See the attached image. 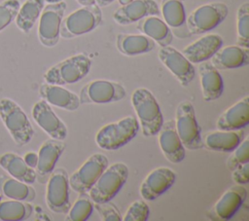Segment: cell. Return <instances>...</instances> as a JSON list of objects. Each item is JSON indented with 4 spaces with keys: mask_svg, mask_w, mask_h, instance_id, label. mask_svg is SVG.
Masks as SVG:
<instances>
[{
    "mask_svg": "<svg viewBox=\"0 0 249 221\" xmlns=\"http://www.w3.org/2000/svg\"><path fill=\"white\" fill-rule=\"evenodd\" d=\"M131 103L139 119L142 134L147 137L158 134L164 121L154 94L146 88H138L132 92Z\"/></svg>",
    "mask_w": 249,
    "mask_h": 221,
    "instance_id": "6da1fadb",
    "label": "cell"
},
{
    "mask_svg": "<svg viewBox=\"0 0 249 221\" xmlns=\"http://www.w3.org/2000/svg\"><path fill=\"white\" fill-rule=\"evenodd\" d=\"M0 118L17 145L24 146L31 141L34 135L33 127L17 102L8 97L0 99Z\"/></svg>",
    "mask_w": 249,
    "mask_h": 221,
    "instance_id": "7a4b0ae2",
    "label": "cell"
},
{
    "mask_svg": "<svg viewBox=\"0 0 249 221\" xmlns=\"http://www.w3.org/2000/svg\"><path fill=\"white\" fill-rule=\"evenodd\" d=\"M140 129L134 116H126L103 126L95 134L97 146L103 150H117L135 137Z\"/></svg>",
    "mask_w": 249,
    "mask_h": 221,
    "instance_id": "3957f363",
    "label": "cell"
},
{
    "mask_svg": "<svg viewBox=\"0 0 249 221\" xmlns=\"http://www.w3.org/2000/svg\"><path fill=\"white\" fill-rule=\"evenodd\" d=\"M128 177V167L124 163L108 165L90 190L88 192L93 203L111 201L124 185Z\"/></svg>",
    "mask_w": 249,
    "mask_h": 221,
    "instance_id": "277c9868",
    "label": "cell"
},
{
    "mask_svg": "<svg viewBox=\"0 0 249 221\" xmlns=\"http://www.w3.org/2000/svg\"><path fill=\"white\" fill-rule=\"evenodd\" d=\"M91 61L84 54H78L54 64L44 74L46 83L69 85L82 80L89 71Z\"/></svg>",
    "mask_w": 249,
    "mask_h": 221,
    "instance_id": "5b68a950",
    "label": "cell"
},
{
    "mask_svg": "<svg viewBox=\"0 0 249 221\" xmlns=\"http://www.w3.org/2000/svg\"><path fill=\"white\" fill-rule=\"evenodd\" d=\"M102 20V12L96 4L84 6L67 17L60 24V36L64 39L74 38L95 29Z\"/></svg>",
    "mask_w": 249,
    "mask_h": 221,
    "instance_id": "8992f818",
    "label": "cell"
},
{
    "mask_svg": "<svg viewBox=\"0 0 249 221\" xmlns=\"http://www.w3.org/2000/svg\"><path fill=\"white\" fill-rule=\"evenodd\" d=\"M175 128L183 146L189 150L203 147L200 128L196 121L193 104L189 100L181 101L175 112Z\"/></svg>",
    "mask_w": 249,
    "mask_h": 221,
    "instance_id": "52a82bcc",
    "label": "cell"
},
{
    "mask_svg": "<svg viewBox=\"0 0 249 221\" xmlns=\"http://www.w3.org/2000/svg\"><path fill=\"white\" fill-rule=\"evenodd\" d=\"M225 3L213 2L195 9L187 18L186 25L190 35L202 34L218 26L228 16Z\"/></svg>",
    "mask_w": 249,
    "mask_h": 221,
    "instance_id": "ba28073f",
    "label": "cell"
},
{
    "mask_svg": "<svg viewBox=\"0 0 249 221\" xmlns=\"http://www.w3.org/2000/svg\"><path fill=\"white\" fill-rule=\"evenodd\" d=\"M125 94L124 87L118 82L93 80L81 89L79 99L81 104L112 103L122 100Z\"/></svg>",
    "mask_w": 249,
    "mask_h": 221,
    "instance_id": "9c48e42d",
    "label": "cell"
},
{
    "mask_svg": "<svg viewBox=\"0 0 249 221\" xmlns=\"http://www.w3.org/2000/svg\"><path fill=\"white\" fill-rule=\"evenodd\" d=\"M107 157L100 153L89 156L69 177V188L76 193H88L104 169L108 166Z\"/></svg>",
    "mask_w": 249,
    "mask_h": 221,
    "instance_id": "30bf717a",
    "label": "cell"
},
{
    "mask_svg": "<svg viewBox=\"0 0 249 221\" xmlns=\"http://www.w3.org/2000/svg\"><path fill=\"white\" fill-rule=\"evenodd\" d=\"M46 203L55 213H67L70 208L69 176L65 168H53L47 182Z\"/></svg>",
    "mask_w": 249,
    "mask_h": 221,
    "instance_id": "8fae6325",
    "label": "cell"
},
{
    "mask_svg": "<svg viewBox=\"0 0 249 221\" xmlns=\"http://www.w3.org/2000/svg\"><path fill=\"white\" fill-rule=\"evenodd\" d=\"M66 3H49L44 7L39 19L38 38L42 45L53 47L57 44L60 37V24L63 18Z\"/></svg>",
    "mask_w": 249,
    "mask_h": 221,
    "instance_id": "7c38bea8",
    "label": "cell"
},
{
    "mask_svg": "<svg viewBox=\"0 0 249 221\" xmlns=\"http://www.w3.org/2000/svg\"><path fill=\"white\" fill-rule=\"evenodd\" d=\"M158 56L161 63L173 74L183 87H187L194 80L196 70L181 52L171 46L160 47Z\"/></svg>",
    "mask_w": 249,
    "mask_h": 221,
    "instance_id": "4fadbf2b",
    "label": "cell"
},
{
    "mask_svg": "<svg viewBox=\"0 0 249 221\" xmlns=\"http://www.w3.org/2000/svg\"><path fill=\"white\" fill-rule=\"evenodd\" d=\"M32 118L35 123L53 139L64 140L67 136L66 125L57 117L51 105L44 99L37 101L32 107Z\"/></svg>",
    "mask_w": 249,
    "mask_h": 221,
    "instance_id": "5bb4252c",
    "label": "cell"
},
{
    "mask_svg": "<svg viewBox=\"0 0 249 221\" xmlns=\"http://www.w3.org/2000/svg\"><path fill=\"white\" fill-rule=\"evenodd\" d=\"M175 172L166 166L150 171L140 185V195L145 201H154L165 193L175 182Z\"/></svg>",
    "mask_w": 249,
    "mask_h": 221,
    "instance_id": "9a60e30c",
    "label": "cell"
},
{
    "mask_svg": "<svg viewBox=\"0 0 249 221\" xmlns=\"http://www.w3.org/2000/svg\"><path fill=\"white\" fill-rule=\"evenodd\" d=\"M247 196L244 186L237 184L229 188L211 209V217L217 220H229L240 208Z\"/></svg>",
    "mask_w": 249,
    "mask_h": 221,
    "instance_id": "2e32d148",
    "label": "cell"
},
{
    "mask_svg": "<svg viewBox=\"0 0 249 221\" xmlns=\"http://www.w3.org/2000/svg\"><path fill=\"white\" fill-rule=\"evenodd\" d=\"M159 14L160 8L155 0H132L117 9L113 14V18L119 24L127 25L146 17Z\"/></svg>",
    "mask_w": 249,
    "mask_h": 221,
    "instance_id": "e0dca14e",
    "label": "cell"
},
{
    "mask_svg": "<svg viewBox=\"0 0 249 221\" xmlns=\"http://www.w3.org/2000/svg\"><path fill=\"white\" fill-rule=\"evenodd\" d=\"M158 133L159 144L164 157L173 164L181 163L185 158L186 148L179 138L174 120L163 122Z\"/></svg>",
    "mask_w": 249,
    "mask_h": 221,
    "instance_id": "ac0fdd59",
    "label": "cell"
},
{
    "mask_svg": "<svg viewBox=\"0 0 249 221\" xmlns=\"http://www.w3.org/2000/svg\"><path fill=\"white\" fill-rule=\"evenodd\" d=\"M222 45L223 39L220 35L207 34L185 47L181 53L190 62L200 63L210 59Z\"/></svg>",
    "mask_w": 249,
    "mask_h": 221,
    "instance_id": "d6986e66",
    "label": "cell"
},
{
    "mask_svg": "<svg viewBox=\"0 0 249 221\" xmlns=\"http://www.w3.org/2000/svg\"><path fill=\"white\" fill-rule=\"evenodd\" d=\"M39 95L50 105L67 111H75L81 104L78 94L59 85L42 84L39 88Z\"/></svg>",
    "mask_w": 249,
    "mask_h": 221,
    "instance_id": "ffe728a7",
    "label": "cell"
},
{
    "mask_svg": "<svg viewBox=\"0 0 249 221\" xmlns=\"http://www.w3.org/2000/svg\"><path fill=\"white\" fill-rule=\"evenodd\" d=\"M249 124V96H245L230 106L217 120L216 126L221 130L240 129Z\"/></svg>",
    "mask_w": 249,
    "mask_h": 221,
    "instance_id": "44dd1931",
    "label": "cell"
},
{
    "mask_svg": "<svg viewBox=\"0 0 249 221\" xmlns=\"http://www.w3.org/2000/svg\"><path fill=\"white\" fill-rule=\"evenodd\" d=\"M246 136L242 129L234 130H213L202 137L203 147L217 152H231Z\"/></svg>",
    "mask_w": 249,
    "mask_h": 221,
    "instance_id": "7402d4cb",
    "label": "cell"
},
{
    "mask_svg": "<svg viewBox=\"0 0 249 221\" xmlns=\"http://www.w3.org/2000/svg\"><path fill=\"white\" fill-rule=\"evenodd\" d=\"M198 72L203 100L209 102L218 99L224 92V83L218 69L206 60L199 63Z\"/></svg>",
    "mask_w": 249,
    "mask_h": 221,
    "instance_id": "603a6c76",
    "label": "cell"
},
{
    "mask_svg": "<svg viewBox=\"0 0 249 221\" xmlns=\"http://www.w3.org/2000/svg\"><path fill=\"white\" fill-rule=\"evenodd\" d=\"M210 59V62L218 70L239 68L248 64L249 50L238 45L221 47Z\"/></svg>",
    "mask_w": 249,
    "mask_h": 221,
    "instance_id": "cb8c5ba5",
    "label": "cell"
},
{
    "mask_svg": "<svg viewBox=\"0 0 249 221\" xmlns=\"http://www.w3.org/2000/svg\"><path fill=\"white\" fill-rule=\"evenodd\" d=\"M63 140L48 139L40 147L38 152V162L36 166V174L40 177H47L53 170L56 162L65 150Z\"/></svg>",
    "mask_w": 249,
    "mask_h": 221,
    "instance_id": "d4e9b609",
    "label": "cell"
},
{
    "mask_svg": "<svg viewBox=\"0 0 249 221\" xmlns=\"http://www.w3.org/2000/svg\"><path fill=\"white\" fill-rule=\"evenodd\" d=\"M0 166L4 168L12 177L27 183L33 184L37 174L34 168L30 167L23 158L16 153L8 152L0 156Z\"/></svg>",
    "mask_w": 249,
    "mask_h": 221,
    "instance_id": "484cf974",
    "label": "cell"
},
{
    "mask_svg": "<svg viewBox=\"0 0 249 221\" xmlns=\"http://www.w3.org/2000/svg\"><path fill=\"white\" fill-rule=\"evenodd\" d=\"M161 13L164 22L180 38L190 35L186 25V14L181 0H163Z\"/></svg>",
    "mask_w": 249,
    "mask_h": 221,
    "instance_id": "4316f807",
    "label": "cell"
},
{
    "mask_svg": "<svg viewBox=\"0 0 249 221\" xmlns=\"http://www.w3.org/2000/svg\"><path fill=\"white\" fill-rule=\"evenodd\" d=\"M137 28L160 47L169 46L172 42L173 34L171 29L158 17L149 16L138 20Z\"/></svg>",
    "mask_w": 249,
    "mask_h": 221,
    "instance_id": "83f0119b",
    "label": "cell"
},
{
    "mask_svg": "<svg viewBox=\"0 0 249 221\" xmlns=\"http://www.w3.org/2000/svg\"><path fill=\"white\" fill-rule=\"evenodd\" d=\"M156 42L147 35L123 34L117 36V48L125 55H137L151 52L155 48Z\"/></svg>",
    "mask_w": 249,
    "mask_h": 221,
    "instance_id": "f1b7e54d",
    "label": "cell"
},
{
    "mask_svg": "<svg viewBox=\"0 0 249 221\" xmlns=\"http://www.w3.org/2000/svg\"><path fill=\"white\" fill-rule=\"evenodd\" d=\"M45 0H26L19 7L18 15L15 18L17 26L22 32H29L34 26L37 19L45 7Z\"/></svg>",
    "mask_w": 249,
    "mask_h": 221,
    "instance_id": "f546056e",
    "label": "cell"
},
{
    "mask_svg": "<svg viewBox=\"0 0 249 221\" xmlns=\"http://www.w3.org/2000/svg\"><path fill=\"white\" fill-rule=\"evenodd\" d=\"M33 206L28 202L22 201H4L0 202V220L18 221L30 217Z\"/></svg>",
    "mask_w": 249,
    "mask_h": 221,
    "instance_id": "4dcf8cb0",
    "label": "cell"
},
{
    "mask_svg": "<svg viewBox=\"0 0 249 221\" xmlns=\"http://www.w3.org/2000/svg\"><path fill=\"white\" fill-rule=\"evenodd\" d=\"M2 191L11 200L32 202L36 197V192L32 186L21 182L16 178H7L2 184Z\"/></svg>",
    "mask_w": 249,
    "mask_h": 221,
    "instance_id": "1f68e13d",
    "label": "cell"
},
{
    "mask_svg": "<svg viewBox=\"0 0 249 221\" xmlns=\"http://www.w3.org/2000/svg\"><path fill=\"white\" fill-rule=\"evenodd\" d=\"M93 210V202L87 193H80L74 204L70 206L66 216L67 221H86Z\"/></svg>",
    "mask_w": 249,
    "mask_h": 221,
    "instance_id": "d6a6232c",
    "label": "cell"
},
{
    "mask_svg": "<svg viewBox=\"0 0 249 221\" xmlns=\"http://www.w3.org/2000/svg\"><path fill=\"white\" fill-rule=\"evenodd\" d=\"M236 45L248 48L249 46V3L244 2L236 13Z\"/></svg>",
    "mask_w": 249,
    "mask_h": 221,
    "instance_id": "836d02e7",
    "label": "cell"
},
{
    "mask_svg": "<svg viewBox=\"0 0 249 221\" xmlns=\"http://www.w3.org/2000/svg\"><path fill=\"white\" fill-rule=\"evenodd\" d=\"M231 152L227 160V166L231 170L239 165L249 163V137L245 136Z\"/></svg>",
    "mask_w": 249,
    "mask_h": 221,
    "instance_id": "e575fe53",
    "label": "cell"
},
{
    "mask_svg": "<svg viewBox=\"0 0 249 221\" xmlns=\"http://www.w3.org/2000/svg\"><path fill=\"white\" fill-rule=\"evenodd\" d=\"M19 7L18 0H5L0 3V32L16 18Z\"/></svg>",
    "mask_w": 249,
    "mask_h": 221,
    "instance_id": "d590c367",
    "label": "cell"
},
{
    "mask_svg": "<svg viewBox=\"0 0 249 221\" xmlns=\"http://www.w3.org/2000/svg\"><path fill=\"white\" fill-rule=\"evenodd\" d=\"M150 209L146 202L135 201L127 208L123 221H146L149 218Z\"/></svg>",
    "mask_w": 249,
    "mask_h": 221,
    "instance_id": "8d00e7d4",
    "label": "cell"
},
{
    "mask_svg": "<svg viewBox=\"0 0 249 221\" xmlns=\"http://www.w3.org/2000/svg\"><path fill=\"white\" fill-rule=\"evenodd\" d=\"M93 209L99 213L103 221H122L123 219L117 206L110 201L105 203H93Z\"/></svg>",
    "mask_w": 249,
    "mask_h": 221,
    "instance_id": "74e56055",
    "label": "cell"
},
{
    "mask_svg": "<svg viewBox=\"0 0 249 221\" xmlns=\"http://www.w3.org/2000/svg\"><path fill=\"white\" fill-rule=\"evenodd\" d=\"M231 171V177L236 184L244 185L249 182V163L239 165Z\"/></svg>",
    "mask_w": 249,
    "mask_h": 221,
    "instance_id": "f35d334b",
    "label": "cell"
},
{
    "mask_svg": "<svg viewBox=\"0 0 249 221\" xmlns=\"http://www.w3.org/2000/svg\"><path fill=\"white\" fill-rule=\"evenodd\" d=\"M24 161L25 163L32 168H35L37 166V162H38V154L34 153V152H28L25 154L24 156Z\"/></svg>",
    "mask_w": 249,
    "mask_h": 221,
    "instance_id": "ab89813d",
    "label": "cell"
},
{
    "mask_svg": "<svg viewBox=\"0 0 249 221\" xmlns=\"http://www.w3.org/2000/svg\"><path fill=\"white\" fill-rule=\"evenodd\" d=\"M115 0H95V4L99 7H105L113 3Z\"/></svg>",
    "mask_w": 249,
    "mask_h": 221,
    "instance_id": "60d3db41",
    "label": "cell"
},
{
    "mask_svg": "<svg viewBox=\"0 0 249 221\" xmlns=\"http://www.w3.org/2000/svg\"><path fill=\"white\" fill-rule=\"evenodd\" d=\"M82 6H89L95 4V0H77Z\"/></svg>",
    "mask_w": 249,
    "mask_h": 221,
    "instance_id": "b9f144b4",
    "label": "cell"
},
{
    "mask_svg": "<svg viewBox=\"0 0 249 221\" xmlns=\"http://www.w3.org/2000/svg\"><path fill=\"white\" fill-rule=\"evenodd\" d=\"M119 1V3L123 6V5H126V4H128L129 2H131L132 0H118Z\"/></svg>",
    "mask_w": 249,
    "mask_h": 221,
    "instance_id": "7bdbcfd3",
    "label": "cell"
},
{
    "mask_svg": "<svg viewBox=\"0 0 249 221\" xmlns=\"http://www.w3.org/2000/svg\"><path fill=\"white\" fill-rule=\"evenodd\" d=\"M45 1L48 2V3H57V2L63 1V0H45Z\"/></svg>",
    "mask_w": 249,
    "mask_h": 221,
    "instance_id": "ee69618b",
    "label": "cell"
},
{
    "mask_svg": "<svg viewBox=\"0 0 249 221\" xmlns=\"http://www.w3.org/2000/svg\"><path fill=\"white\" fill-rule=\"evenodd\" d=\"M0 202H1V196H0Z\"/></svg>",
    "mask_w": 249,
    "mask_h": 221,
    "instance_id": "f6af8a7d",
    "label": "cell"
}]
</instances>
